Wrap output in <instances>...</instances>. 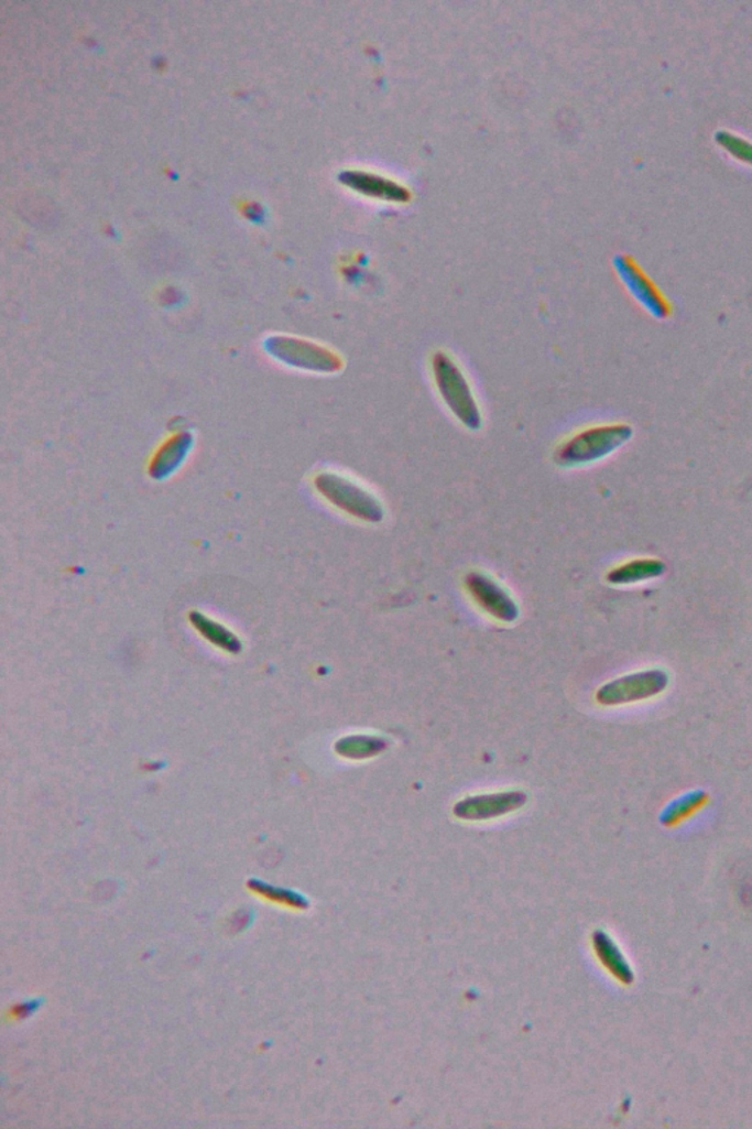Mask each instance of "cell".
<instances>
[{"instance_id":"6da1fadb","label":"cell","mask_w":752,"mask_h":1129,"mask_svg":"<svg viewBox=\"0 0 752 1129\" xmlns=\"http://www.w3.org/2000/svg\"><path fill=\"white\" fill-rule=\"evenodd\" d=\"M431 372L438 397L448 412L470 432H479L483 425L482 410L459 362L447 351H435L431 358Z\"/></svg>"},{"instance_id":"7a4b0ae2","label":"cell","mask_w":752,"mask_h":1129,"mask_svg":"<svg viewBox=\"0 0 752 1129\" xmlns=\"http://www.w3.org/2000/svg\"><path fill=\"white\" fill-rule=\"evenodd\" d=\"M632 437L633 428L629 424L592 425L563 441L554 450L553 459L562 468L587 467L609 458Z\"/></svg>"},{"instance_id":"3957f363","label":"cell","mask_w":752,"mask_h":1129,"mask_svg":"<svg viewBox=\"0 0 752 1129\" xmlns=\"http://www.w3.org/2000/svg\"><path fill=\"white\" fill-rule=\"evenodd\" d=\"M315 489L331 507L367 524H380L385 518L382 500L362 482L345 474L325 471L315 477Z\"/></svg>"},{"instance_id":"277c9868","label":"cell","mask_w":752,"mask_h":1129,"mask_svg":"<svg viewBox=\"0 0 752 1129\" xmlns=\"http://www.w3.org/2000/svg\"><path fill=\"white\" fill-rule=\"evenodd\" d=\"M667 685L668 675L663 670L641 671L602 685L596 698L601 706L629 705L658 696Z\"/></svg>"},{"instance_id":"5b68a950","label":"cell","mask_w":752,"mask_h":1129,"mask_svg":"<svg viewBox=\"0 0 752 1129\" xmlns=\"http://www.w3.org/2000/svg\"><path fill=\"white\" fill-rule=\"evenodd\" d=\"M465 586L472 599L497 621L512 623L519 618L516 601L490 575L469 573L465 577Z\"/></svg>"},{"instance_id":"8992f818","label":"cell","mask_w":752,"mask_h":1129,"mask_svg":"<svg viewBox=\"0 0 752 1129\" xmlns=\"http://www.w3.org/2000/svg\"><path fill=\"white\" fill-rule=\"evenodd\" d=\"M615 267H618L620 279H622L629 292L651 315L658 319H666L672 314L671 303L655 287L653 281L637 268L636 263L622 258L615 262Z\"/></svg>"},{"instance_id":"52a82bcc","label":"cell","mask_w":752,"mask_h":1129,"mask_svg":"<svg viewBox=\"0 0 752 1129\" xmlns=\"http://www.w3.org/2000/svg\"><path fill=\"white\" fill-rule=\"evenodd\" d=\"M526 794L522 792H504L483 794L464 799L455 806V815L460 819L481 821L497 818L510 814L525 805Z\"/></svg>"},{"instance_id":"ba28073f","label":"cell","mask_w":752,"mask_h":1129,"mask_svg":"<svg viewBox=\"0 0 752 1129\" xmlns=\"http://www.w3.org/2000/svg\"><path fill=\"white\" fill-rule=\"evenodd\" d=\"M664 573H666V564L663 561L642 557V560H633L614 566L607 573L606 579L613 586H629V584L644 583L662 577Z\"/></svg>"},{"instance_id":"9c48e42d","label":"cell","mask_w":752,"mask_h":1129,"mask_svg":"<svg viewBox=\"0 0 752 1129\" xmlns=\"http://www.w3.org/2000/svg\"><path fill=\"white\" fill-rule=\"evenodd\" d=\"M386 740L373 736H350L336 745L337 753L349 759H369L386 749Z\"/></svg>"},{"instance_id":"30bf717a","label":"cell","mask_w":752,"mask_h":1129,"mask_svg":"<svg viewBox=\"0 0 752 1129\" xmlns=\"http://www.w3.org/2000/svg\"><path fill=\"white\" fill-rule=\"evenodd\" d=\"M719 142L720 144H723V146L728 149L733 156H737L742 161L751 162L752 164V144L748 143L746 140L734 138V135L729 133H720Z\"/></svg>"}]
</instances>
